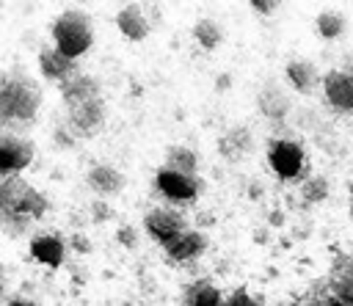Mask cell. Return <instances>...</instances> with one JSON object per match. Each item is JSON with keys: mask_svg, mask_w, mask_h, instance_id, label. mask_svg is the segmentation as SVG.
<instances>
[{"mask_svg": "<svg viewBox=\"0 0 353 306\" xmlns=\"http://www.w3.org/2000/svg\"><path fill=\"white\" fill-rule=\"evenodd\" d=\"M105 121H108V105H105V96H99V99H88V102L66 108L63 127L69 130V135L74 141H88L102 132Z\"/></svg>", "mask_w": 353, "mask_h": 306, "instance_id": "cell-3", "label": "cell"}, {"mask_svg": "<svg viewBox=\"0 0 353 306\" xmlns=\"http://www.w3.org/2000/svg\"><path fill=\"white\" fill-rule=\"evenodd\" d=\"M85 185L99 196V198H110L119 196L127 185V176L121 168H116L113 163H91L85 171Z\"/></svg>", "mask_w": 353, "mask_h": 306, "instance_id": "cell-12", "label": "cell"}, {"mask_svg": "<svg viewBox=\"0 0 353 306\" xmlns=\"http://www.w3.org/2000/svg\"><path fill=\"white\" fill-rule=\"evenodd\" d=\"M44 105V91L39 80H33L22 69H8L0 74V127L8 132H19L36 124Z\"/></svg>", "mask_w": 353, "mask_h": 306, "instance_id": "cell-1", "label": "cell"}, {"mask_svg": "<svg viewBox=\"0 0 353 306\" xmlns=\"http://www.w3.org/2000/svg\"><path fill=\"white\" fill-rule=\"evenodd\" d=\"M218 152H221L226 160H232V163L248 157V154L254 152V132H251V127L243 124V127L226 130V135L218 141Z\"/></svg>", "mask_w": 353, "mask_h": 306, "instance_id": "cell-17", "label": "cell"}, {"mask_svg": "<svg viewBox=\"0 0 353 306\" xmlns=\"http://www.w3.org/2000/svg\"><path fill=\"white\" fill-rule=\"evenodd\" d=\"M223 295L212 281H193L185 292V306H221Z\"/></svg>", "mask_w": 353, "mask_h": 306, "instance_id": "cell-23", "label": "cell"}, {"mask_svg": "<svg viewBox=\"0 0 353 306\" xmlns=\"http://www.w3.org/2000/svg\"><path fill=\"white\" fill-rule=\"evenodd\" d=\"M248 8H251L259 19H270L276 11H281V3H276V0H251Z\"/></svg>", "mask_w": 353, "mask_h": 306, "instance_id": "cell-26", "label": "cell"}, {"mask_svg": "<svg viewBox=\"0 0 353 306\" xmlns=\"http://www.w3.org/2000/svg\"><path fill=\"white\" fill-rule=\"evenodd\" d=\"M36 160V143L22 132H0V176H19Z\"/></svg>", "mask_w": 353, "mask_h": 306, "instance_id": "cell-4", "label": "cell"}, {"mask_svg": "<svg viewBox=\"0 0 353 306\" xmlns=\"http://www.w3.org/2000/svg\"><path fill=\"white\" fill-rule=\"evenodd\" d=\"M50 39L61 55L77 61L94 47V22L83 8H66L52 19Z\"/></svg>", "mask_w": 353, "mask_h": 306, "instance_id": "cell-2", "label": "cell"}, {"mask_svg": "<svg viewBox=\"0 0 353 306\" xmlns=\"http://www.w3.org/2000/svg\"><path fill=\"white\" fill-rule=\"evenodd\" d=\"M58 94H61V102L66 108H72V105H80V102H88V99H99L102 96V83L94 74L77 72L74 77H69L66 83L58 85Z\"/></svg>", "mask_w": 353, "mask_h": 306, "instance_id": "cell-16", "label": "cell"}, {"mask_svg": "<svg viewBox=\"0 0 353 306\" xmlns=\"http://www.w3.org/2000/svg\"><path fill=\"white\" fill-rule=\"evenodd\" d=\"M268 165L279 179H298L306 171V152L292 138H273L268 146Z\"/></svg>", "mask_w": 353, "mask_h": 306, "instance_id": "cell-6", "label": "cell"}, {"mask_svg": "<svg viewBox=\"0 0 353 306\" xmlns=\"http://www.w3.org/2000/svg\"><path fill=\"white\" fill-rule=\"evenodd\" d=\"M298 193L303 204H323L331 196V182L323 174H306L298 185Z\"/></svg>", "mask_w": 353, "mask_h": 306, "instance_id": "cell-22", "label": "cell"}, {"mask_svg": "<svg viewBox=\"0 0 353 306\" xmlns=\"http://www.w3.org/2000/svg\"><path fill=\"white\" fill-rule=\"evenodd\" d=\"M320 94L331 110L342 116H353V66H336L323 72Z\"/></svg>", "mask_w": 353, "mask_h": 306, "instance_id": "cell-5", "label": "cell"}, {"mask_svg": "<svg viewBox=\"0 0 353 306\" xmlns=\"http://www.w3.org/2000/svg\"><path fill=\"white\" fill-rule=\"evenodd\" d=\"M3 289H6V267L0 262V295H3Z\"/></svg>", "mask_w": 353, "mask_h": 306, "instance_id": "cell-30", "label": "cell"}, {"mask_svg": "<svg viewBox=\"0 0 353 306\" xmlns=\"http://www.w3.org/2000/svg\"><path fill=\"white\" fill-rule=\"evenodd\" d=\"M119 33L127 39V41H143L149 33H152V17H149V6H138V3H127L116 11L113 17Z\"/></svg>", "mask_w": 353, "mask_h": 306, "instance_id": "cell-10", "label": "cell"}, {"mask_svg": "<svg viewBox=\"0 0 353 306\" xmlns=\"http://www.w3.org/2000/svg\"><path fill=\"white\" fill-rule=\"evenodd\" d=\"M284 80L295 94H303V96H312L314 91H320V69L309 58H290L284 63Z\"/></svg>", "mask_w": 353, "mask_h": 306, "instance_id": "cell-13", "label": "cell"}, {"mask_svg": "<svg viewBox=\"0 0 353 306\" xmlns=\"http://www.w3.org/2000/svg\"><path fill=\"white\" fill-rule=\"evenodd\" d=\"M347 30V17L336 8H323L314 14V33L323 39V41H336L342 39Z\"/></svg>", "mask_w": 353, "mask_h": 306, "instance_id": "cell-20", "label": "cell"}, {"mask_svg": "<svg viewBox=\"0 0 353 306\" xmlns=\"http://www.w3.org/2000/svg\"><path fill=\"white\" fill-rule=\"evenodd\" d=\"M6 306H41L39 300H33V298H25V295H14Z\"/></svg>", "mask_w": 353, "mask_h": 306, "instance_id": "cell-29", "label": "cell"}, {"mask_svg": "<svg viewBox=\"0 0 353 306\" xmlns=\"http://www.w3.org/2000/svg\"><path fill=\"white\" fill-rule=\"evenodd\" d=\"M188 226V218L182 210L176 207H168V204H157V207H149L143 212V232L157 243V245H165L168 240H174L176 234H182Z\"/></svg>", "mask_w": 353, "mask_h": 306, "instance_id": "cell-8", "label": "cell"}, {"mask_svg": "<svg viewBox=\"0 0 353 306\" xmlns=\"http://www.w3.org/2000/svg\"><path fill=\"white\" fill-rule=\"evenodd\" d=\"M30 256L44 267H61L66 259V240L58 232H39L28 240Z\"/></svg>", "mask_w": 353, "mask_h": 306, "instance_id": "cell-15", "label": "cell"}, {"mask_svg": "<svg viewBox=\"0 0 353 306\" xmlns=\"http://www.w3.org/2000/svg\"><path fill=\"white\" fill-rule=\"evenodd\" d=\"M52 141H58L61 146H72V143H74V138L69 135V130H66V127H58V130L52 132Z\"/></svg>", "mask_w": 353, "mask_h": 306, "instance_id": "cell-28", "label": "cell"}, {"mask_svg": "<svg viewBox=\"0 0 353 306\" xmlns=\"http://www.w3.org/2000/svg\"><path fill=\"white\" fill-rule=\"evenodd\" d=\"M36 66H39V74H41L47 83H55V85L66 83L69 77H74V74L80 72L77 61L61 55L52 44H47V47L39 50V55H36Z\"/></svg>", "mask_w": 353, "mask_h": 306, "instance_id": "cell-11", "label": "cell"}, {"mask_svg": "<svg viewBox=\"0 0 353 306\" xmlns=\"http://www.w3.org/2000/svg\"><path fill=\"white\" fill-rule=\"evenodd\" d=\"M116 240H119V245H121V248H130V251H135V248L141 245V234H138V229H135V226H130V223L119 226Z\"/></svg>", "mask_w": 353, "mask_h": 306, "instance_id": "cell-25", "label": "cell"}, {"mask_svg": "<svg viewBox=\"0 0 353 306\" xmlns=\"http://www.w3.org/2000/svg\"><path fill=\"white\" fill-rule=\"evenodd\" d=\"M91 215H94V221H97V223H102V221L113 218V210L105 204V198H97V201L91 204Z\"/></svg>", "mask_w": 353, "mask_h": 306, "instance_id": "cell-27", "label": "cell"}, {"mask_svg": "<svg viewBox=\"0 0 353 306\" xmlns=\"http://www.w3.org/2000/svg\"><path fill=\"white\" fill-rule=\"evenodd\" d=\"M199 165H201V160H199V152L196 149H190L185 143H174V146L165 149L163 168L176 171V174H185V176H196L199 174Z\"/></svg>", "mask_w": 353, "mask_h": 306, "instance_id": "cell-18", "label": "cell"}, {"mask_svg": "<svg viewBox=\"0 0 353 306\" xmlns=\"http://www.w3.org/2000/svg\"><path fill=\"white\" fill-rule=\"evenodd\" d=\"M210 248V237L204 232H196V229H185L182 234H176L174 240H168L165 245H160V251L165 254L168 262H176V265H185V262H193L199 256H204V251Z\"/></svg>", "mask_w": 353, "mask_h": 306, "instance_id": "cell-9", "label": "cell"}, {"mask_svg": "<svg viewBox=\"0 0 353 306\" xmlns=\"http://www.w3.org/2000/svg\"><path fill=\"white\" fill-rule=\"evenodd\" d=\"M256 110H259L268 121L281 124V121H287V116H290V110H292V99H290V94H287L279 83H265V85H259V91H256Z\"/></svg>", "mask_w": 353, "mask_h": 306, "instance_id": "cell-14", "label": "cell"}, {"mask_svg": "<svg viewBox=\"0 0 353 306\" xmlns=\"http://www.w3.org/2000/svg\"><path fill=\"white\" fill-rule=\"evenodd\" d=\"M30 185L22 176H0V218L6 215H17L22 196Z\"/></svg>", "mask_w": 353, "mask_h": 306, "instance_id": "cell-21", "label": "cell"}, {"mask_svg": "<svg viewBox=\"0 0 353 306\" xmlns=\"http://www.w3.org/2000/svg\"><path fill=\"white\" fill-rule=\"evenodd\" d=\"M350 221H353V204H350Z\"/></svg>", "mask_w": 353, "mask_h": 306, "instance_id": "cell-32", "label": "cell"}, {"mask_svg": "<svg viewBox=\"0 0 353 306\" xmlns=\"http://www.w3.org/2000/svg\"><path fill=\"white\" fill-rule=\"evenodd\" d=\"M331 289H334V298L353 306V267H345V270H336L334 278H331Z\"/></svg>", "mask_w": 353, "mask_h": 306, "instance_id": "cell-24", "label": "cell"}, {"mask_svg": "<svg viewBox=\"0 0 353 306\" xmlns=\"http://www.w3.org/2000/svg\"><path fill=\"white\" fill-rule=\"evenodd\" d=\"M190 36L207 52H215L226 39V33H223V28H221V22L215 17H199L193 22V28H190Z\"/></svg>", "mask_w": 353, "mask_h": 306, "instance_id": "cell-19", "label": "cell"}, {"mask_svg": "<svg viewBox=\"0 0 353 306\" xmlns=\"http://www.w3.org/2000/svg\"><path fill=\"white\" fill-rule=\"evenodd\" d=\"M347 193H350V204H353V179L347 182Z\"/></svg>", "mask_w": 353, "mask_h": 306, "instance_id": "cell-31", "label": "cell"}, {"mask_svg": "<svg viewBox=\"0 0 353 306\" xmlns=\"http://www.w3.org/2000/svg\"><path fill=\"white\" fill-rule=\"evenodd\" d=\"M154 187L165 198V204L176 207V210L193 204L199 198V193H201L199 176H185V174H176V171H168V168H157Z\"/></svg>", "mask_w": 353, "mask_h": 306, "instance_id": "cell-7", "label": "cell"}, {"mask_svg": "<svg viewBox=\"0 0 353 306\" xmlns=\"http://www.w3.org/2000/svg\"><path fill=\"white\" fill-rule=\"evenodd\" d=\"M0 11H3V3H0Z\"/></svg>", "mask_w": 353, "mask_h": 306, "instance_id": "cell-33", "label": "cell"}]
</instances>
